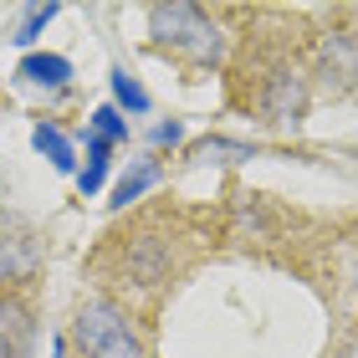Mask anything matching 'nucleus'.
<instances>
[{
  "label": "nucleus",
  "instance_id": "nucleus-4",
  "mask_svg": "<svg viewBox=\"0 0 358 358\" xmlns=\"http://www.w3.org/2000/svg\"><path fill=\"white\" fill-rule=\"evenodd\" d=\"M317 77L328 87H358V36L353 31H328L317 41Z\"/></svg>",
  "mask_w": 358,
  "mask_h": 358
},
{
  "label": "nucleus",
  "instance_id": "nucleus-12",
  "mask_svg": "<svg viewBox=\"0 0 358 358\" xmlns=\"http://www.w3.org/2000/svg\"><path fill=\"white\" fill-rule=\"evenodd\" d=\"M57 10H62V6H31V10L21 15V26H15V36H10V41H15V46H31L46 26L57 21Z\"/></svg>",
  "mask_w": 358,
  "mask_h": 358
},
{
  "label": "nucleus",
  "instance_id": "nucleus-7",
  "mask_svg": "<svg viewBox=\"0 0 358 358\" xmlns=\"http://www.w3.org/2000/svg\"><path fill=\"white\" fill-rule=\"evenodd\" d=\"M21 83H36V87H67L72 83V62L57 57V52H31L21 67H15Z\"/></svg>",
  "mask_w": 358,
  "mask_h": 358
},
{
  "label": "nucleus",
  "instance_id": "nucleus-5",
  "mask_svg": "<svg viewBox=\"0 0 358 358\" xmlns=\"http://www.w3.org/2000/svg\"><path fill=\"white\" fill-rule=\"evenodd\" d=\"M123 276L134 287H164L169 282V241L164 236H134L123 251Z\"/></svg>",
  "mask_w": 358,
  "mask_h": 358
},
{
  "label": "nucleus",
  "instance_id": "nucleus-8",
  "mask_svg": "<svg viewBox=\"0 0 358 358\" xmlns=\"http://www.w3.org/2000/svg\"><path fill=\"white\" fill-rule=\"evenodd\" d=\"M31 143H36V154L52 159L57 174H72L77 169V149H72V138L62 134L57 123H36V128H31Z\"/></svg>",
  "mask_w": 358,
  "mask_h": 358
},
{
  "label": "nucleus",
  "instance_id": "nucleus-6",
  "mask_svg": "<svg viewBox=\"0 0 358 358\" xmlns=\"http://www.w3.org/2000/svg\"><path fill=\"white\" fill-rule=\"evenodd\" d=\"M31 348V313L15 297H0V358H26Z\"/></svg>",
  "mask_w": 358,
  "mask_h": 358
},
{
  "label": "nucleus",
  "instance_id": "nucleus-11",
  "mask_svg": "<svg viewBox=\"0 0 358 358\" xmlns=\"http://www.w3.org/2000/svg\"><path fill=\"white\" fill-rule=\"evenodd\" d=\"M108 83H113V97H118V103H123L128 113H149V92L138 87V77L128 72V67H113Z\"/></svg>",
  "mask_w": 358,
  "mask_h": 358
},
{
  "label": "nucleus",
  "instance_id": "nucleus-2",
  "mask_svg": "<svg viewBox=\"0 0 358 358\" xmlns=\"http://www.w3.org/2000/svg\"><path fill=\"white\" fill-rule=\"evenodd\" d=\"M72 343L83 348V358H143V343L113 302L92 297L77 307V322H72Z\"/></svg>",
  "mask_w": 358,
  "mask_h": 358
},
{
  "label": "nucleus",
  "instance_id": "nucleus-10",
  "mask_svg": "<svg viewBox=\"0 0 358 358\" xmlns=\"http://www.w3.org/2000/svg\"><path fill=\"white\" fill-rule=\"evenodd\" d=\"M108 154H113V143L97 138V134H87V169L77 174V189H83V194H97V189H103V179H108Z\"/></svg>",
  "mask_w": 358,
  "mask_h": 358
},
{
  "label": "nucleus",
  "instance_id": "nucleus-15",
  "mask_svg": "<svg viewBox=\"0 0 358 358\" xmlns=\"http://www.w3.org/2000/svg\"><path fill=\"white\" fill-rule=\"evenodd\" d=\"M179 138H185V123H174V118L154 128V143H159V149H164V143H169V149H174V143H179Z\"/></svg>",
  "mask_w": 358,
  "mask_h": 358
},
{
  "label": "nucleus",
  "instance_id": "nucleus-9",
  "mask_svg": "<svg viewBox=\"0 0 358 358\" xmlns=\"http://www.w3.org/2000/svg\"><path fill=\"white\" fill-rule=\"evenodd\" d=\"M149 185H159V164H154V159H138L134 174H123V179H118V189H113V200H108V205H113V210H128Z\"/></svg>",
  "mask_w": 358,
  "mask_h": 358
},
{
  "label": "nucleus",
  "instance_id": "nucleus-13",
  "mask_svg": "<svg viewBox=\"0 0 358 358\" xmlns=\"http://www.w3.org/2000/svg\"><path fill=\"white\" fill-rule=\"evenodd\" d=\"M87 123H92V134H97V138H108V143H123V138H128V118H123L118 108H108V103H103V108H92V118H87Z\"/></svg>",
  "mask_w": 358,
  "mask_h": 358
},
{
  "label": "nucleus",
  "instance_id": "nucleus-14",
  "mask_svg": "<svg viewBox=\"0 0 358 358\" xmlns=\"http://www.w3.org/2000/svg\"><path fill=\"white\" fill-rule=\"evenodd\" d=\"M210 154H236V159H251V143H231V138H205L194 159H210Z\"/></svg>",
  "mask_w": 358,
  "mask_h": 358
},
{
  "label": "nucleus",
  "instance_id": "nucleus-1",
  "mask_svg": "<svg viewBox=\"0 0 358 358\" xmlns=\"http://www.w3.org/2000/svg\"><path fill=\"white\" fill-rule=\"evenodd\" d=\"M149 36L159 46H169V52L179 57H189V62H200V67H210V62H220V31L215 21L200 10V6H154L149 10Z\"/></svg>",
  "mask_w": 358,
  "mask_h": 358
},
{
  "label": "nucleus",
  "instance_id": "nucleus-3",
  "mask_svg": "<svg viewBox=\"0 0 358 358\" xmlns=\"http://www.w3.org/2000/svg\"><path fill=\"white\" fill-rule=\"evenodd\" d=\"M262 113L271 123H297L307 113V77L297 67H271L262 83Z\"/></svg>",
  "mask_w": 358,
  "mask_h": 358
},
{
  "label": "nucleus",
  "instance_id": "nucleus-16",
  "mask_svg": "<svg viewBox=\"0 0 358 358\" xmlns=\"http://www.w3.org/2000/svg\"><path fill=\"white\" fill-rule=\"evenodd\" d=\"M348 282H353V292H358V256H353V266H348Z\"/></svg>",
  "mask_w": 358,
  "mask_h": 358
}]
</instances>
